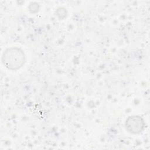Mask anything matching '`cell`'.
Instances as JSON below:
<instances>
[{
  "label": "cell",
  "instance_id": "cell-1",
  "mask_svg": "<svg viewBox=\"0 0 150 150\" xmlns=\"http://www.w3.org/2000/svg\"><path fill=\"white\" fill-rule=\"evenodd\" d=\"M2 62L8 69L15 70L23 66L26 62V56L23 51L20 48L10 47L4 52Z\"/></svg>",
  "mask_w": 150,
  "mask_h": 150
},
{
  "label": "cell",
  "instance_id": "cell-2",
  "mask_svg": "<svg viewBox=\"0 0 150 150\" xmlns=\"http://www.w3.org/2000/svg\"><path fill=\"white\" fill-rule=\"evenodd\" d=\"M125 128L128 132L137 134H139L144 128L145 122L142 117L138 115H132L126 120Z\"/></svg>",
  "mask_w": 150,
  "mask_h": 150
}]
</instances>
